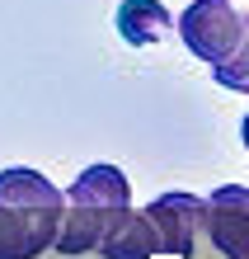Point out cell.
<instances>
[{
    "label": "cell",
    "instance_id": "cell-1",
    "mask_svg": "<svg viewBox=\"0 0 249 259\" xmlns=\"http://www.w3.org/2000/svg\"><path fill=\"white\" fill-rule=\"evenodd\" d=\"M66 198L47 175L10 165L0 170V259H38L57 245Z\"/></svg>",
    "mask_w": 249,
    "mask_h": 259
},
{
    "label": "cell",
    "instance_id": "cell-2",
    "mask_svg": "<svg viewBox=\"0 0 249 259\" xmlns=\"http://www.w3.org/2000/svg\"><path fill=\"white\" fill-rule=\"evenodd\" d=\"M61 198H66V207H61V226H57V250L89 254L99 250L108 226L132 207V184L118 165H89L71 179V189Z\"/></svg>",
    "mask_w": 249,
    "mask_h": 259
},
{
    "label": "cell",
    "instance_id": "cell-3",
    "mask_svg": "<svg viewBox=\"0 0 249 259\" xmlns=\"http://www.w3.org/2000/svg\"><path fill=\"white\" fill-rule=\"evenodd\" d=\"M244 14L230 5V0H193L188 10L179 14V38H183V48H188L197 62H207L212 71L216 66H226L230 57L240 52V42H244Z\"/></svg>",
    "mask_w": 249,
    "mask_h": 259
},
{
    "label": "cell",
    "instance_id": "cell-4",
    "mask_svg": "<svg viewBox=\"0 0 249 259\" xmlns=\"http://www.w3.org/2000/svg\"><path fill=\"white\" fill-rule=\"evenodd\" d=\"M202 236L226 259H249V189L221 184L212 198H202Z\"/></svg>",
    "mask_w": 249,
    "mask_h": 259
},
{
    "label": "cell",
    "instance_id": "cell-5",
    "mask_svg": "<svg viewBox=\"0 0 249 259\" xmlns=\"http://www.w3.org/2000/svg\"><path fill=\"white\" fill-rule=\"evenodd\" d=\"M146 222L155 226L160 254L193 259L197 231H202V198H193V193H160V198L146 207Z\"/></svg>",
    "mask_w": 249,
    "mask_h": 259
},
{
    "label": "cell",
    "instance_id": "cell-6",
    "mask_svg": "<svg viewBox=\"0 0 249 259\" xmlns=\"http://www.w3.org/2000/svg\"><path fill=\"white\" fill-rule=\"evenodd\" d=\"M113 28L127 48H151V42H160L174 28V14L160 0H122L118 14H113Z\"/></svg>",
    "mask_w": 249,
    "mask_h": 259
},
{
    "label": "cell",
    "instance_id": "cell-7",
    "mask_svg": "<svg viewBox=\"0 0 249 259\" xmlns=\"http://www.w3.org/2000/svg\"><path fill=\"white\" fill-rule=\"evenodd\" d=\"M104 259H155L160 254V240H155V226L146 222V212H122V217L108 226V236L99 240Z\"/></svg>",
    "mask_w": 249,
    "mask_h": 259
},
{
    "label": "cell",
    "instance_id": "cell-8",
    "mask_svg": "<svg viewBox=\"0 0 249 259\" xmlns=\"http://www.w3.org/2000/svg\"><path fill=\"white\" fill-rule=\"evenodd\" d=\"M249 19V14H244ZM216 85H226V90H240V95H249V24H244V42H240V52L230 57L226 66H216Z\"/></svg>",
    "mask_w": 249,
    "mask_h": 259
},
{
    "label": "cell",
    "instance_id": "cell-9",
    "mask_svg": "<svg viewBox=\"0 0 249 259\" xmlns=\"http://www.w3.org/2000/svg\"><path fill=\"white\" fill-rule=\"evenodd\" d=\"M240 137H244V151H249V113H244V123H240Z\"/></svg>",
    "mask_w": 249,
    "mask_h": 259
}]
</instances>
